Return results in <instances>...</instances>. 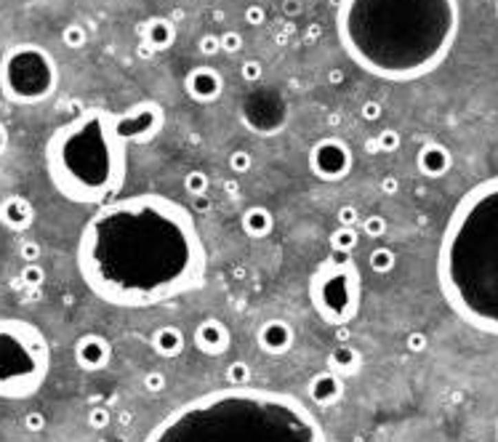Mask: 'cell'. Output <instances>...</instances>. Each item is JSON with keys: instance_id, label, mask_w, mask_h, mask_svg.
Segmentation results:
<instances>
[{"instance_id": "cell-1", "label": "cell", "mask_w": 498, "mask_h": 442, "mask_svg": "<svg viewBox=\"0 0 498 442\" xmlns=\"http://www.w3.org/2000/svg\"><path fill=\"white\" fill-rule=\"evenodd\" d=\"M208 253L192 213L165 195L144 192L104 202L78 240V272L101 302L144 309L195 291Z\"/></svg>"}, {"instance_id": "cell-2", "label": "cell", "mask_w": 498, "mask_h": 442, "mask_svg": "<svg viewBox=\"0 0 498 442\" xmlns=\"http://www.w3.org/2000/svg\"><path fill=\"white\" fill-rule=\"evenodd\" d=\"M459 0H341L336 32L362 72L419 81L448 59L459 38Z\"/></svg>"}, {"instance_id": "cell-3", "label": "cell", "mask_w": 498, "mask_h": 442, "mask_svg": "<svg viewBox=\"0 0 498 442\" xmlns=\"http://www.w3.org/2000/svg\"><path fill=\"white\" fill-rule=\"evenodd\" d=\"M144 442H328V437L296 397L229 386L176 408Z\"/></svg>"}, {"instance_id": "cell-4", "label": "cell", "mask_w": 498, "mask_h": 442, "mask_svg": "<svg viewBox=\"0 0 498 442\" xmlns=\"http://www.w3.org/2000/svg\"><path fill=\"white\" fill-rule=\"evenodd\" d=\"M437 280L461 320L498 333V176L472 187L453 208L439 238Z\"/></svg>"}, {"instance_id": "cell-5", "label": "cell", "mask_w": 498, "mask_h": 442, "mask_svg": "<svg viewBox=\"0 0 498 442\" xmlns=\"http://www.w3.org/2000/svg\"><path fill=\"white\" fill-rule=\"evenodd\" d=\"M45 168L64 200L83 205L112 200L128 171V144L118 134V115L96 107L56 128L45 144Z\"/></svg>"}, {"instance_id": "cell-6", "label": "cell", "mask_w": 498, "mask_h": 442, "mask_svg": "<svg viewBox=\"0 0 498 442\" xmlns=\"http://www.w3.org/2000/svg\"><path fill=\"white\" fill-rule=\"evenodd\" d=\"M51 370V346L35 322L0 317V400L38 394Z\"/></svg>"}, {"instance_id": "cell-7", "label": "cell", "mask_w": 498, "mask_h": 442, "mask_svg": "<svg viewBox=\"0 0 498 442\" xmlns=\"http://www.w3.org/2000/svg\"><path fill=\"white\" fill-rule=\"evenodd\" d=\"M362 277L352 253H331L309 277V302L318 317L331 328H344L357 317Z\"/></svg>"}, {"instance_id": "cell-8", "label": "cell", "mask_w": 498, "mask_h": 442, "mask_svg": "<svg viewBox=\"0 0 498 442\" xmlns=\"http://www.w3.org/2000/svg\"><path fill=\"white\" fill-rule=\"evenodd\" d=\"M59 85V64L38 43L11 45L0 59V91L14 104H40Z\"/></svg>"}, {"instance_id": "cell-9", "label": "cell", "mask_w": 498, "mask_h": 442, "mask_svg": "<svg viewBox=\"0 0 498 442\" xmlns=\"http://www.w3.org/2000/svg\"><path fill=\"white\" fill-rule=\"evenodd\" d=\"M355 168L352 147L339 136H322L309 149V171L320 181H344Z\"/></svg>"}, {"instance_id": "cell-10", "label": "cell", "mask_w": 498, "mask_h": 442, "mask_svg": "<svg viewBox=\"0 0 498 442\" xmlns=\"http://www.w3.org/2000/svg\"><path fill=\"white\" fill-rule=\"evenodd\" d=\"M163 125H165V109L155 99L136 101L134 107H128L125 112L118 115V134L128 147L155 141V136L163 131Z\"/></svg>"}, {"instance_id": "cell-11", "label": "cell", "mask_w": 498, "mask_h": 442, "mask_svg": "<svg viewBox=\"0 0 498 442\" xmlns=\"http://www.w3.org/2000/svg\"><path fill=\"white\" fill-rule=\"evenodd\" d=\"M184 91H187L189 99L198 101V104H214L224 94V75L216 67H208V64L192 67L184 75Z\"/></svg>"}, {"instance_id": "cell-12", "label": "cell", "mask_w": 498, "mask_h": 442, "mask_svg": "<svg viewBox=\"0 0 498 442\" xmlns=\"http://www.w3.org/2000/svg\"><path fill=\"white\" fill-rule=\"evenodd\" d=\"M75 365L85 373H99L112 362V344L101 333H83L75 341Z\"/></svg>"}, {"instance_id": "cell-13", "label": "cell", "mask_w": 498, "mask_h": 442, "mask_svg": "<svg viewBox=\"0 0 498 442\" xmlns=\"http://www.w3.org/2000/svg\"><path fill=\"white\" fill-rule=\"evenodd\" d=\"M192 341L198 346V352L208 355V357H221L229 344H232V333L227 328V322H221L219 317H205L198 322L195 333H192Z\"/></svg>"}, {"instance_id": "cell-14", "label": "cell", "mask_w": 498, "mask_h": 442, "mask_svg": "<svg viewBox=\"0 0 498 442\" xmlns=\"http://www.w3.org/2000/svg\"><path fill=\"white\" fill-rule=\"evenodd\" d=\"M293 341H296V333L291 328V322L280 320H267L256 330V344H259L261 352L272 355V357H280V355H288L293 349Z\"/></svg>"}, {"instance_id": "cell-15", "label": "cell", "mask_w": 498, "mask_h": 442, "mask_svg": "<svg viewBox=\"0 0 498 442\" xmlns=\"http://www.w3.org/2000/svg\"><path fill=\"white\" fill-rule=\"evenodd\" d=\"M416 168L424 179H442L453 168V155L445 144L439 141H426L416 155Z\"/></svg>"}, {"instance_id": "cell-16", "label": "cell", "mask_w": 498, "mask_h": 442, "mask_svg": "<svg viewBox=\"0 0 498 442\" xmlns=\"http://www.w3.org/2000/svg\"><path fill=\"white\" fill-rule=\"evenodd\" d=\"M0 224L11 232H27L35 224V205L21 195H8L0 200Z\"/></svg>"}, {"instance_id": "cell-17", "label": "cell", "mask_w": 498, "mask_h": 442, "mask_svg": "<svg viewBox=\"0 0 498 442\" xmlns=\"http://www.w3.org/2000/svg\"><path fill=\"white\" fill-rule=\"evenodd\" d=\"M309 397L318 408H331L344 397V376L333 373L331 368L328 370H320L309 379Z\"/></svg>"}, {"instance_id": "cell-18", "label": "cell", "mask_w": 498, "mask_h": 442, "mask_svg": "<svg viewBox=\"0 0 498 442\" xmlns=\"http://www.w3.org/2000/svg\"><path fill=\"white\" fill-rule=\"evenodd\" d=\"M139 35L141 43H147L155 54H160V51L174 48V43H176V24L171 19H165V17H152L144 24H139Z\"/></svg>"}, {"instance_id": "cell-19", "label": "cell", "mask_w": 498, "mask_h": 442, "mask_svg": "<svg viewBox=\"0 0 498 442\" xmlns=\"http://www.w3.org/2000/svg\"><path fill=\"white\" fill-rule=\"evenodd\" d=\"M240 227L248 238L253 240H264L267 235H272L275 229V213L267 205H248L240 216Z\"/></svg>"}, {"instance_id": "cell-20", "label": "cell", "mask_w": 498, "mask_h": 442, "mask_svg": "<svg viewBox=\"0 0 498 442\" xmlns=\"http://www.w3.org/2000/svg\"><path fill=\"white\" fill-rule=\"evenodd\" d=\"M152 349H155V355H160L163 360H174V357H179L181 352H184V333H181L176 325H160L158 330L152 333Z\"/></svg>"}, {"instance_id": "cell-21", "label": "cell", "mask_w": 498, "mask_h": 442, "mask_svg": "<svg viewBox=\"0 0 498 442\" xmlns=\"http://www.w3.org/2000/svg\"><path fill=\"white\" fill-rule=\"evenodd\" d=\"M328 368L339 376H357L360 368H362V355H360V349L349 346V344H339L328 355Z\"/></svg>"}, {"instance_id": "cell-22", "label": "cell", "mask_w": 498, "mask_h": 442, "mask_svg": "<svg viewBox=\"0 0 498 442\" xmlns=\"http://www.w3.org/2000/svg\"><path fill=\"white\" fill-rule=\"evenodd\" d=\"M368 264L376 275H389L395 266H397V253L389 248V245H376L371 253H368Z\"/></svg>"}, {"instance_id": "cell-23", "label": "cell", "mask_w": 498, "mask_h": 442, "mask_svg": "<svg viewBox=\"0 0 498 442\" xmlns=\"http://www.w3.org/2000/svg\"><path fill=\"white\" fill-rule=\"evenodd\" d=\"M360 242V235L355 227H336L331 232V251L333 253H355Z\"/></svg>"}, {"instance_id": "cell-24", "label": "cell", "mask_w": 498, "mask_h": 442, "mask_svg": "<svg viewBox=\"0 0 498 442\" xmlns=\"http://www.w3.org/2000/svg\"><path fill=\"white\" fill-rule=\"evenodd\" d=\"M224 379H227V386H251L253 370L245 360H232L224 370Z\"/></svg>"}, {"instance_id": "cell-25", "label": "cell", "mask_w": 498, "mask_h": 442, "mask_svg": "<svg viewBox=\"0 0 498 442\" xmlns=\"http://www.w3.org/2000/svg\"><path fill=\"white\" fill-rule=\"evenodd\" d=\"M208 187H211V179H208V173L205 171H189L187 176H184V192L189 195V198H205V192H208Z\"/></svg>"}, {"instance_id": "cell-26", "label": "cell", "mask_w": 498, "mask_h": 442, "mask_svg": "<svg viewBox=\"0 0 498 442\" xmlns=\"http://www.w3.org/2000/svg\"><path fill=\"white\" fill-rule=\"evenodd\" d=\"M61 43H64L67 48H72V51H80V48L88 43V30H85L83 24H67V27L61 30Z\"/></svg>"}, {"instance_id": "cell-27", "label": "cell", "mask_w": 498, "mask_h": 442, "mask_svg": "<svg viewBox=\"0 0 498 442\" xmlns=\"http://www.w3.org/2000/svg\"><path fill=\"white\" fill-rule=\"evenodd\" d=\"M19 282L21 285H27V288H40V285L45 282V269L40 266V262L24 264V266H21Z\"/></svg>"}, {"instance_id": "cell-28", "label": "cell", "mask_w": 498, "mask_h": 442, "mask_svg": "<svg viewBox=\"0 0 498 442\" xmlns=\"http://www.w3.org/2000/svg\"><path fill=\"white\" fill-rule=\"evenodd\" d=\"M227 162H229V171H232V173L242 176V173H248V171L253 168V155H251L248 149H235V152L227 158Z\"/></svg>"}, {"instance_id": "cell-29", "label": "cell", "mask_w": 498, "mask_h": 442, "mask_svg": "<svg viewBox=\"0 0 498 442\" xmlns=\"http://www.w3.org/2000/svg\"><path fill=\"white\" fill-rule=\"evenodd\" d=\"M219 43L224 54H240V51L245 48V38H242V32H238V30H224L219 35Z\"/></svg>"}, {"instance_id": "cell-30", "label": "cell", "mask_w": 498, "mask_h": 442, "mask_svg": "<svg viewBox=\"0 0 498 442\" xmlns=\"http://www.w3.org/2000/svg\"><path fill=\"white\" fill-rule=\"evenodd\" d=\"M400 144H402V139H400V134L395 128H384L379 136H376V141H373V147H376L379 152H397Z\"/></svg>"}, {"instance_id": "cell-31", "label": "cell", "mask_w": 498, "mask_h": 442, "mask_svg": "<svg viewBox=\"0 0 498 442\" xmlns=\"http://www.w3.org/2000/svg\"><path fill=\"white\" fill-rule=\"evenodd\" d=\"M141 386H144V392H149V394H160V392L168 386V379H165L163 370H147V373L141 376Z\"/></svg>"}, {"instance_id": "cell-32", "label": "cell", "mask_w": 498, "mask_h": 442, "mask_svg": "<svg viewBox=\"0 0 498 442\" xmlns=\"http://www.w3.org/2000/svg\"><path fill=\"white\" fill-rule=\"evenodd\" d=\"M88 426L94 429V432H104V429H110V423H112V413L107 410V408H101V405H96V408H91L88 410Z\"/></svg>"}, {"instance_id": "cell-33", "label": "cell", "mask_w": 498, "mask_h": 442, "mask_svg": "<svg viewBox=\"0 0 498 442\" xmlns=\"http://www.w3.org/2000/svg\"><path fill=\"white\" fill-rule=\"evenodd\" d=\"M386 229H389V224H386V219L379 216V213H373V216L362 219V232H365L368 238H373V240L384 238V235H386Z\"/></svg>"}, {"instance_id": "cell-34", "label": "cell", "mask_w": 498, "mask_h": 442, "mask_svg": "<svg viewBox=\"0 0 498 442\" xmlns=\"http://www.w3.org/2000/svg\"><path fill=\"white\" fill-rule=\"evenodd\" d=\"M240 78L245 83H259L264 78V64L259 59H245L240 64Z\"/></svg>"}, {"instance_id": "cell-35", "label": "cell", "mask_w": 498, "mask_h": 442, "mask_svg": "<svg viewBox=\"0 0 498 442\" xmlns=\"http://www.w3.org/2000/svg\"><path fill=\"white\" fill-rule=\"evenodd\" d=\"M242 19H245V24H248V27H256V30H259V27H264V24H267V19H269V17H267V8H264V6L253 3V6H248V8L242 11Z\"/></svg>"}, {"instance_id": "cell-36", "label": "cell", "mask_w": 498, "mask_h": 442, "mask_svg": "<svg viewBox=\"0 0 498 442\" xmlns=\"http://www.w3.org/2000/svg\"><path fill=\"white\" fill-rule=\"evenodd\" d=\"M40 256H43V248H40V242L35 240H21L19 245V259L24 264H35L40 262Z\"/></svg>"}, {"instance_id": "cell-37", "label": "cell", "mask_w": 498, "mask_h": 442, "mask_svg": "<svg viewBox=\"0 0 498 442\" xmlns=\"http://www.w3.org/2000/svg\"><path fill=\"white\" fill-rule=\"evenodd\" d=\"M45 426H48V419H45V413H40V410H32V413L24 416V429H27L30 434H43Z\"/></svg>"}, {"instance_id": "cell-38", "label": "cell", "mask_w": 498, "mask_h": 442, "mask_svg": "<svg viewBox=\"0 0 498 442\" xmlns=\"http://www.w3.org/2000/svg\"><path fill=\"white\" fill-rule=\"evenodd\" d=\"M198 51L203 56H216L221 54V43H219V35H214V32H205L203 38L198 41Z\"/></svg>"}, {"instance_id": "cell-39", "label": "cell", "mask_w": 498, "mask_h": 442, "mask_svg": "<svg viewBox=\"0 0 498 442\" xmlns=\"http://www.w3.org/2000/svg\"><path fill=\"white\" fill-rule=\"evenodd\" d=\"M336 221H339V227H357V224H362L360 211L355 205H341L339 211H336Z\"/></svg>"}, {"instance_id": "cell-40", "label": "cell", "mask_w": 498, "mask_h": 442, "mask_svg": "<svg viewBox=\"0 0 498 442\" xmlns=\"http://www.w3.org/2000/svg\"><path fill=\"white\" fill-rule=\"evenodd\" d=\"M426 346H429V339H426V333H421V330H413V333L405 336V349L413 352V355L424 352Z\"/></svg>"}, {"instance_id": "cell-41", "label": "cell", "mask_w": 498, "mask_h": 442, "mask_svg": "<svg viewBox=\"0 0 498 442\" xmlns=\"http://www.w3.org/2000/svg\"><path fill=\"white\" fill-rule=\"evenodd\" d=\"M381 112H384V109H381V104H379V101H373V99L365 101V104L360 107V115H362V118H365V120H368V123L379 120Z\"/></svg>"}, {"instance_id": "cell-42", "label": "cell", "mask_w": 498, "mask_h": 442, "mask_svg": "<svg viewBox=\"0 0 498 442\" xmlns=\"http://www.w3.org/2000/svg\"><path fill=\"white\" fill-rule=\"evenodd\" d=\"M379 189L384 192V195H397V192H400V181L395 179V176H384V179L379 181Z\"/></svg>"}, {"instance_id": "cell-43", "label": "cell", "mask_w": 498, "mask_h": 442, "mask_svg": "<svg viewBox=\"0 0 498 442\" xmlns=\"http://www.w3.org/2000/svg\"><path fill=\"white\" fill-rule=\"evenodd\" d=\"M282 11H285V14H293V17H296V14L301 11V3H299V0H285V3H282Z\"/></svg>"}, {"instance_id": "cell-44", "label": "cell", "mask_w": 498, "mask_h": 442, "mask_svg": "<svg viewBox=\"0 0 498 442\" xmlns=\"http://www.w3.org/2000/svg\"><path fill=\"white\" fill-rule=\"evenodd\" d=\"M6 147H8V128L0 123V155L6 152Z\"/></svg>"}, {"instance_id": "cell-45", "label": "cell", "mask_w": 498, "mask_h": 442, "mask_svg": "<svg viewBox=\"0 0 498 442\" xmlns=\"http://www.w3.org/2000/svg\"><path fill=\"white\" fill-rule=\"evenodd\" d=\"M192 200H195V208H198V211H208V208H211V202L205 200V198H192Z\"/></svg>"}, {"instance_id": "cell-46", "label": "cell", "mask_w": 498, "mask_h": 442, "mask_svg": "<svg viewBox=\"0 0 498 442\" xmlns=\"http://www.w3.org/2000/svg\"><path fill=\"white\" fill-rule=\"evenodd\" d=\"M104 442H125L123 437H115V440H104Z\"/></svg>"}, {"instance_id": "cell-47", "label": "cell", "mask_w": 498, "mask_h": 442, "mask_svg": "<svg viewBox=\"0 0 498 442\" xmlns=\"http://www.w3.org/2000/svg\"><path fill=\"white\" fill-rule=\"evenodd\" d=\"M496 17H498V0H496Z\"/></svg>"}]
</instances>
